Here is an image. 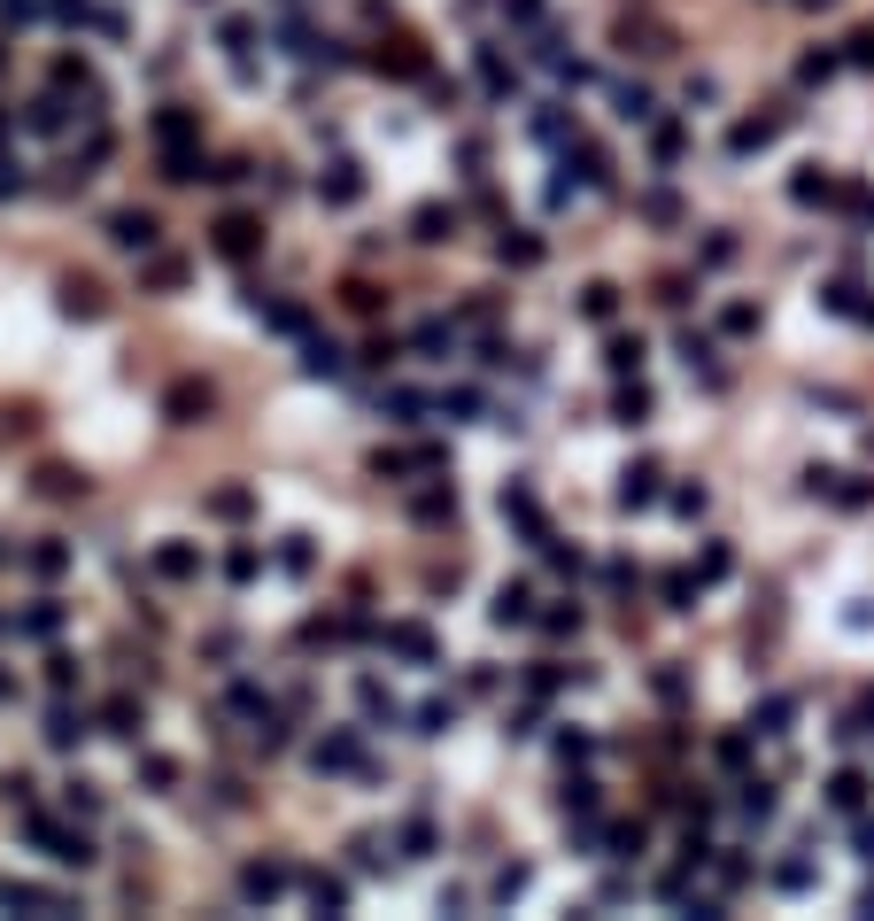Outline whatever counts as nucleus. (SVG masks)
Wrapping results in <instances>:
<instances>
[{
	"mask_svg": "<svg viewBox=\"0 0 874 921\" xmlns=\"http://www.w3.org/2000/svg\"><path fill=\"white\" fill-rule=\"evenodd\" d=\"M16 635H31V643H47V635H62V604H55V596H39L31 612H16Z\"/></svg>",
	"mask_w": 874,
	"mask_h": 921,
	"instance_id": "1a4fd4ad",
	"label": "nucleus"
},
{
	"mask_svg": "<svg viewBox=\"0 0 874 921\" xmlns=\"http://www.w3.org/2000/svg\"><path fill=\"white\" fill-rule=\"evenodd\" d=\"M31 132H62V124H70V109H62V93H47V101H31Z\"/></svg>",
	"mask_w": 874,
	"mask_h": 921,
	"instance_id": "cd10ccee",
	"label": "nucleus"
},
{
	"mask_svg": "<svg viewBox=\"0 0 874 921\" xmlns=\"http://www.w3.org/2000/svg\"><path fill=\"white\" fill-rule=\"evenodd\" d=\"M78 736H86V713H78V705H47V743H55V751H70Z\"/></svg>",
	"mask_w": 874,
	"mask_h": 921,
	"instance_id": "ddd939ff",
	"label": "nucleus"
},
{
	"mask_svg": "<svg viewBox=\"0 0 874 921\" xmlns=\"http://www.w3.org/2000/svg\"><path fill=\"white\" fill-rule=\"evenodd\" d=\"M16 186H24V171H16L8 155H0V194H16Z\"/></svg>",
	"mask_w": 874,
	"mask_h": 921,
	"instance_id": "49530a36",
	"label": "nucleus"
},
{
	"mask_svg": "<svg viewBox=\"0 0 874 921\" xmlns=\"http://www.w3.org/2000/svg\"><path fill=\"white\" fill-rule=\"evenodd\" d=\"M248 511H256L248 488H209V519H248Z\"/></svg>",
	"mask_w": 874,
	"mask_h": 921,
	"instance_id": "412c9836",
	"label": "nucleus"
},
{
	"mask_svg": "<svg viewBox=\"0 0 874 921\" xmlns=\"http://www.w3.org/2000/svg\"><path fill=\"white\" fill-rule=\"evenodd\" d=\"M310 906H318V914H341V906H349V883H341V875H310Z\"/></svg>",
	"mask_w": 874,
	"mask_h": 921,
	"instance_id": "4be33fe9",
	"label": "nucleus"
},
{
	"mask_svg": "<svg viewBox=\"0 0 874 921\" xmlns=\"http://www.w3.org/2000/svg\"><path fill=\"white\" fill-rule=\"evenodd\" d=\"M310 767H318V774L356 767V736H349V728H341V736H318V743H310Z\"/></svg>",
	"mask_w": 874,
	"mask_h": 921,
	"instance_id": "0eeeda50",
	"label": "nucleus"
},
{
	"mask_svg": "<svg viewBox=\"0 0 874 921\" xmlns=\"http://www.w3.org/2000/svg\"><path fill=\"white\" fill-rule=\"evenodd\" d=\"M302 372H310V380H333V372H349L341 341H325V333H302Z\"/></svg>",
	"mask_w": 874,
	"mask_h": 921,
	"instance_id": "423d86ee",
	"label": "nucleus"
},
{
	"mask_svg": "<svg viewBox=\"0 0 874 921\" xmlns=\"http://www.w3.org/2000/svg\"><path fill=\"white\" fill-rule=\"evenodd\" d=\"M318 194H325V202H333V209H349V202H356V194H364V179H356V163H325V179H318Z\"/></svg>",
	"mask_w": 874,
	"mask_h": 921,
	"instance_id": "9d476101",
	"label": "nucleus"
},
{
	"mask_svg": "<svg viewBox=\"0 0 874 921\" xmlns=\"http://www.w3.org/2000/svg\"><path fill=\"white\" fill-rule=\"evenodd\" d=\"M155 140H163V148H178V140H202V117H194V109H163V117H155Z\"/></svg>",
	"mask_w": 874,
	"mask_h": 921,
	"instance_id": "2eb2a0df",
	"label": "nucleus"
},
{
	"mask_svg": "<svg viewBox=\"0 0 874 921\" xmlns=\"http://www.w3.org/2000/svg\"><path fill=\"white\" fill-rule=\"evenodd\" d=\"M8 697H16V674H0V705H8Z\"/></svg>",
	"mask_w": 874,
	"mask_h": 921,
	"instance_id": "de8ad7c7",
	"label": "nucleus"
},
{
	"mask_svg": "<svg viewBox=\"0 0 874 921\" xmlns=\"http://www.w3.org/2000/svg\"><path fill=\"white\" fill-rule=\"evenodd\" d=\"M155 573H163V581H194V573H202V550H194V542H163V550H155Z\"/></svg>",
	"mask_w": 874,
	"mask_h": 921,
	"instance_id": "6e6552de",
	"label": "nucleus"
},
{
	"mask_svg": "<svg viewBox=\"0 0 874 921\" xmlns=\"http://www.w3.org/2000/svg\"><path fill=\"white\" fill-rule=\"evenodd\" d=\"M410 233H418V240H449V233H457V209L426 202V209H418V217H410Z\"/></svg>",
	"mask_w": 874,
	"mask_h": 921,
	"instance_id": "6ab92c4d",
	"label": "nucleus"
},
{
	"mask_svg": "<svg viewBox=\"0 0 874 921\" xmlns=\"http://www.w3.org/2000/svg\"><path fill=\"white\" fill-rule=\"evenodd\" d=\"M62 805H70L78 821H101V790H93V782H70V790H62Z\"/></svg>",
	"mask_w": 874,
	"mask_h": 921,
	"instance_id": "c756f323",
	"label": "nucleus"
},
{
	"mask_svg": "<svg viewBox=\"0 0 874 921\" xmlns=\"http://www.w3.org/2000/svg\"><path fill=\"white\" fill-rule=\"evenodd\" d=\"M163 411H171V426H202V418L217 411V387H209V380H171Z\"/></svg>",
	"mask_w": 874,
	"mask_h": 921,
	"instance_id": "f03ea898",
	"label": "nucleus"
},
{
	"mask_svg": "<svg viewBox=\"0 0 874 921\" xmlns=\"http://www.w3.org/2000/svg\"><path fill=\"white\" fill-rule=\"evenodd\" d=\"M650 496H658V465H635V473H627V488H619V504L635 511V504H650Z\"/></svg>",
	"mask_w": 874,
	"mask_h": 921,
	"instance_id": "a878e982",
	"label": "nucleus"
},
{
	"mask_svg": "<svg viewBox=\"0 0 874 921\" xmlns=\"http://www.w3.org/2000/svg\"><path fill=\"white\" fill-rule=\"evenodd\" d=\"M496 620H503V627H519V620H534V596H526V589H519V581H511V589H503V596H496Z\"/></svg>",
	"mask_w": 874,
	"mask_h": 921,
	"instance_id": "c85d7f7f",
	"label": "nucleus"
},
{
	"mask_svg": "<svg viewBox=\"0 0 874 921\" xmlns=\"http://www.w3.org/2000/svg\"><path fill=\"white\" fill-rule=\"evenodd\" d=\"M503 8H511V24H534V16H542V0H503Z\"/></svg>",
	"mask_w": 874,
	"mask_h": 921,
	"instance_id": "a18cd8bd",
	"label": "nucleus"
},
{
	"mask_svg": "<svg viewBox=\"0 0 874 921\" xmlns=\"http://www.w3.org/2000/svg\"><path fill=\"white\" fill-rule=\"evenodd\" d=\"M534 256H542V240H511L503 233V264H534Z\"/></svg>",
	"mask_w": 874,
	"mask_h": 921,
	"instance_id": "58836bf2",
	"label": "nucleus"
},
{
	"mask_svg": "<svg viewBox=\"0 0 874 921\" xmlns=\"http://www.w3.org/2000/svg\"><path fill=\"white\" fill-rule=\"evenodd\" d=\"M279 565H287V573H310V535H287V550H279Z\"/></svg>",
	"mask_w": 874,
	"mask_h": 921,
	"instance_id": "e433bc0d",
	"label": "nucleus"
},
{
	"mask_svg": "<svg viewBox=\"0 0 874 921\" xmlns=\"http://www.w3.org/2000/svg\"><path fill=\"white\" fill-rule=\"evenodd\" d=\"M356 697H364V720H403V705H395V697H387V682H372V674H364V689H356Z\"/></svg>",
	"mask_w": 874,
	"mask_h": 921,
	"instance_id": "b1692460",
	"label": "nucleus"
},
{
	"mask_svg": "<svg viewBox=\"0 0 874 921\" xmlns=\"http://www.w3.org/2000/svg\"><path fill=\"white\" fill-rule=\"evenodd\" d=\"M62 310L70 318H101V287L93 279H62Z\"/></svg>",
	"mask_w": 874,
	"mask_h": 921,
	"instance_id": "f3484780",
	"label": "nucleus"
},
{
	"mask_svg": "<svg viewBox=\"0 0 874 921\" xmlns=\"http://www.w3.org/2000/svg\"><path fill=\"white\" fill-rule=\"evenodd\" d=\"M294 883V867L287 860H256V867H240V898H248V906H271V898L287 891Z\"/></svg>",
	"mask_w": 874,
	"mask_h": 921,
	"instance_id": "20e7f679",
	"label": "nucleus"
},
{
	"mask_svg": "<svg viewBox=\"0 0 874 921\" xmlns=\"http://www.w3.org/2000/svg\"><path fill=\"white\" fill-rule=\"evenodd\" d=\"M0 140H8V117H0Z\"/></svg>",
	"mask_w": 874,
	"mask_h": 921,
	"instance_id": "8fccbe9b",
	"label": "nucleus"
},
{
	"mask_svg": "<svg viewBox=\"0 0 874 921\" xmlns=\"http://www.w3.org/2000/svg\"><path fill=\"white\" fill-rule=\"evenodd\" d=\"M155 233H163V225H155L147 209H117V217H109V240H117L124 256H147V248H155Z\"/></svg>",
	"mask_w": 874,
	"mask_h": 921,
	"instance_id": "39448f33",
	"label": "nucleus"
},
{
	"mask_svg": "<svg viewBox=\"0 0 874 921\" xmlns=\"http://www.w3.org/2000/svg\"><path fill=\"white\" fill-rule=\"evenodd\" d=\"M379 411L395 418V426H418V418H426V403H418L410 387H387V395H379Z\"/></svg>",
	"mask_w": 874,
	"mask_h": 921,
	"instance_id": "aec40b11",
	"label": "nucleus"
},
{
	"mask_svg": "<svg viewBox=\"0 0 874 921\" xmlns=\"http://www.w3.org/2000/svg\"><path fill=\"white\" fill-rule=\"evenodd\" d=\"M635 364H642V341H627V333H619V341H612V372H635Z\"/></svg>",
	"mask_w": 874,
	"mask_h": 921,
	"instance_id": "4c0bfd02",
	"label": "nucleus"
},
{
	"mask_svg": "<svg viewBox=\"0 0 874 921\" xmlns=\"http://www.w3.org/2000/svg\"><path fill=\"white\" fill-rule=\"evenodd\" d=\"M256 310H263V326H271V333H294V341L310 333V318H302L294 302H271V295H256Z\"/></svg>",
	"mask_w": 874,
	"mask_h": 921,
	"instance_id": "dca6fc26",
	"label": "nucleus"
},
{
	"mask_svg": "<svg viewBox=\"0 0 874 921\" xmlns=\"http://www.w3.org/2000/svg\"><path fill=\"white\" fill-rule=\"evenodd\" d=\"M140 782H147V790H171V782H178V767L163 759V751H147V759H140Z\"/></svg>",
	"mask_w": 874,
	"mask_h": 921,
	"instance_id": "7c9ffc66",
	"label": "nucleus"
},
{
	"mask_svg": "<svg viewBox=\"0 0 874 921\" xmlns=\"http://www.w3.org/2000/svg\"><path fill=\"white\" fill-rule=\"evenodd\" d=\"M31 573H39V581H55V573H70V542H39V550H31Z\"/></svg>",
	"mask_w": 874,
	"mask_h": 921,
	"instance_id": "5701e85b",
	"label": "nucleus"
},
{
	"mask_svg": "<svg viewBox=\"0 0 874 921\" xmlns=\"http://www.w3.org/2000/svg\"><path fill=\"white\" fill-rule=\"evenodd\" d=\"M410 519H418V527H441V519H457V496H449V488H418V496H410Z\"/></svg>",
	"mask_w": 874,
	"mask_h": 921,
	"instance_id": "9b49d317",
	"label": "nucleus"
},
{
	"mask_svg": "<svg viewBox=\"0 0 874 921\" xmlns=\"http://www.w3.org/2000/svg\"><path fill=\"white\" fill-rule=\"evenodd\" d=\"M859 798H867V782H859V774H836V805H844V813H851V805H859Z\"/></svg>",
	"mask_w": 874,
	"mask_h": 921,
	"instance_id": "79ce46f5",
	"label": "nucleus"
},
{
	"mask_svg": "<svg viewBox=\"0 0 874 921\" xmlns=\"http://www.w3.org/2000/svg\"><path fill=\"white\" fill-rule=\"evenodd\" d=\"M410 341H418V357H457V326H441V318H426Z\"/></svg>",
	"mask_w": 874,
	"mask_h": 921,
	"instance_id": "a211bd4d",
	"label": "nucleus"
},
{
	"mask_svg": "<svg viewBox=\"0 0 874 921\" xmlns=\"http://www.w3.org/2000/svg\"><path fill=\"white\" fill-rule=\"evenodd\" d=\"M403 852H434V821H410V829H403Z\"/></svg>",
	"mask_w": 874,
	"mask_h": 921,
	"instance_id": "ea45409f",
	"label": "nucleus"
},
{
	"mask_svg": "<svg viewBox=\"0 0 874 921\" xmlns=\"http://www.w3.org/2000/svg\"><path fill=\"white\" fill-rule=\"evenodd\" d=\"M217 256H225V264H256V256H263V217H256V209L217 217Z\"/></svg>",
	"mask_w": 874,
	"mask_h": 921,
	"instance_id": "f257e3e1",
	"label": "nucleus"
},
{
	"mask_svg": "<svg viewBox=\"0 0 874 921\" xmlns=\"http://www.w3.org/2000/svg\"><path fill=\"white\" fill-rule=\"evenodd\" d=\"M178 279H186V264H178V256H155V264H147V287H178Z\"/></svg>",
	"mask_w": 874,
	"mask_h": 921,
	"instance_id": "f704fd0d",
	"label": "nucleus"
},
{
	"mask_svg": "<svg viewBox=\"0 0 874 921\" xmlns=\"http://www.w3.org/2000/svg\"><path fill=\"white\" fill-rule=\"evenodd\" d=\"M8 627H16V620H8V612H0V635H8Z\"/></svg>",
	"mask_w": 874,
	"mask_h": 921,
	"instance_id": "09e8293b",
	"label": "nucleus"
},
{
	"mask_svg": "<svg viewBox=\"0 0 874 921\" xmlns=\"http://www.w3.org/2000/svg\"><path fill=\"white\" fill-rule=\"evenodd\" d=\"M612 302H619L612 287H588V295H581V310H588V318H612Z\"/></svg>",
	"mask_w": 874,
	"mask_h": 921,
	"instance_id": "a19ab883",
	"label": "nucleus"
},
{
	"mask_svg": "<svg viewBox=\"0 0 874 921\" xmlns=\"http://www.w3.org/2000/svg\"><path fill=\"white\" fill-rule=\"evenodd\" d=\"M379 643H387V651H403V658H418V666L434 658V635H426V627H379Z\"/></svg>",
	"mask_w": 874,
	"mask_h": 921,
	"instance_id": "4468645a",
	"label": "nucleus"
},
{
	"mask_svg": "<svg viewBox=\"0 0 874 921\" xmlns=\"http://www.w3.org/2000/svg\"><path fill=\"white\" fill-rule=\"evenodd\" d=\"M78 488H86V480L70 473V465H47V473H39V496H55V504H70Z\"/></svg>",
	"mask_w": 874,
	"mask_h": 921,
	"instance_id": "393cba45",
	"label": "nucleus"
},
{
	"mask_svg": "<svg viewBox=\"0 0 874 921\" xmlns=\"http://www.w3.org/2000/svg\"><path fill=\"white\" fill-rule=\"evenodd\" d=\"M140 697H132V689H124V697H109V705H101V728H109V736H140Z\"/></svg>",
	"mask_w": 874,
	"mask_h": 921,
	"instance_id": "f8f14e48",
	"label": "nucleus"
},
{
	"mask_svg": "<svg viewBox=\"0 0 874 921\" xmlns=\"http://www.w3.org/2000/svg\"><path fill=\"white\" fill-rule=\"evenodd\" d=\"M47 682L70 697V689H78V658H62V651H55V658H47Z\"/></svg>",
	"mask_w": 874,
	"mask_h": 921,
	"instance_id": "72a5a7b5",
	"label": "nucleus"
},
{
	"mask_svg": "<svg viewBox=\"0 0 874 921\" xmlns=\"http://www.w3.org/2000/svg\"><path fill=\"white\" fill-rule=\"evenodd\" d=\"M39 16V0H0V24H31Z\"/></svg>",
	"mask_w": 874,
	"mask_h": 921,
	"instance_id": "c03bdc74",
	"label": "nucleus"
},
{
	"mask_svg": "<svg viewBox=\"0 0 874 921\" xmlns=\"http://www.w3.org/2000/svg\"><path fill=\"white\" fill-rule=\"evenodd\" d=\"M743 821H766V813H774V790H766V782H743Z\"/></svg>",
	"mask_w": 874,
	"mask_h": 921,
	"instance_id": "2f4dec72",
	"label": "nucleus"
},
{
	"mask_svg": "<svg viewBox=\"0 0 874 921\" xmlns=\"http://www.w3.org/2000/svg\"><path fill=\"white\" fill-rule=\"evenodd\" d=\"M619 117L642 124V117H650V93H642V86H619Z\"/></svg>",
	"mask_w": 874,
	"mask_h": 921,
	"instance_id": "c9c22d12",
	"label": "nucleus"
},
{
	"mask_svg": "<svg viewBox=\"0 0 874 921\" xmlns=\"http://www.w3.org/2000/svg\"><path fill=\"white\" fill-rule=\"evenodd\" d=\"M0 906L8 914H70L62 891H39V883H16V875H0Z\"/></svg>",
	"mask_w": 874,
	"mask_h": 921,
	"instance_id": "7ed1b4c3",
	"label": "nucleus"
},
{
	"mask_svg": "<svg viewBox=\"0 0 874 921\" xmlns=\"http://www.w3.org/2000/svg\"><path fill=\"white\" fill-rule=\"evenodd\" d=\"M217 39H225L233 55H248V39H256V24H248V16H225V24H217Z\"/></svg>",
	"mask_w": 874,
	"mask_h": 921,
	"instance_id": "473e14b6",
	"label": "nucleus"
},
{
	"mask_svg": "<svg viewBox=\"0 0 874 921\" xmlns=\"http://www.w3.org/2000/svg\"><path fill=\"white\" fill-rule=\"evenodd\" d=\"M418 736H441V728H449V720H457V705H449V697H426V705H418Z\"/></svg>",
	"mask_w": 874,
	"mask_h": 921,
	"instance_id": "bb28decb",
	"label": "nucleus"
},
{
	"mask_svg": "<svg viewBox=\"0 0 874 921\" xmlns=\"http://www.w3.org/2000/svg\"><path fill=\"white\" fill-rule=\"evenodd\" d=\"M256 565H263L256 550H233V558H225V573H233V581H256Z\"/></svg>",
	"mask_w": 874,
	"mask_h": 921,
	"instance_id": "37998d69",
	"label": "nucleus"
}]
</instances>
